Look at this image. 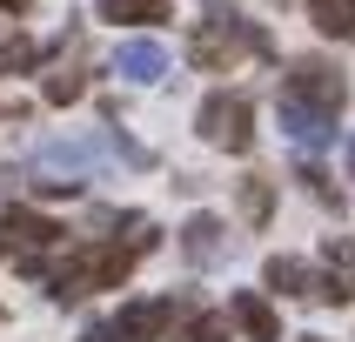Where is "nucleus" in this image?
I'll return each instance as SVG.
<instances>
[{
    "label": "nucleus",
    "mask_w": 355,
    "mask_h": 342,
    "mask_svg": "<svg viewBox=\"0 0 355 342\" xmlns=\"http://www.w3.org/2000/svg\"><path fill=\"white\" fill-rule=\"evenodd\" d=\"M309 20L329 40H342V34H355V0H309Z\"/></svg>",
    "instance_id": "obj_13"
},
{
    "label": "nucleus",
    "mask_w": 355,
    "mask_h": 342,
    "mask_svg": "<svg viewBox=\"0 0 355 342\" xmlns=\"http://www.w3.org/2000/svg\"><path fill=\"white\" fill-rule=\"evenodd\" d=\"M0 255H7V241H0Z\"/></svg>",
    "instance_id": "obj_24"
},
{
    "label": "nucleus",
    "mask_w": 355,
    "mask_h": 342,
    "mask_svg": "<svg viewBox=\"0 0 355 342\" xmlns=\"http://www.w3.org/2000/svg\"><path fill=\"white\" fill-rule=\"evenodd\" d=\"M302 342H322V336H302Z\"/></svg>",
    "instance_id": "obj_23"
},
{
    "label": "nucleus",
    "mask_w": 355,
    "mask_h": 342,
    "mask_svg": "<svg viewBox=\"0 0 355 342\" xmlns=\"http://www.w3.org/2000/svg\"><path fill=\"white\" fill-rule=\"evenodd\" d=\"M188 54H195V67L221 74L235 54H275V40L261 34L255 20H241L235 7H208V14L195 20V40H188Z\"/></svg>",
    "instance_id": "obj_1"
},
{
    "label": "nucleus",
    "mask_w": 355,
    "mask_h": 342,
    "mask_svg": "<svg viewBox=\"0 0 355 342\" xmlns=\"http://www.w3.org/2000/svg\"><path fill=\"white\" fill-rule=\"evenodd\" d=\"M80 342H121V336H114V322H94V329H87Z\"/></svg>",
    "instance_id": "obj_20"
},
{
    "label": "nucleus",
    "mask_w": 355,
    "mask_h": 342,
    "mask_svg": "<svg viewBox=\"0 0 355 342\" xmlns=\"http://www.w3.org/2000/svg\"><path fill=\"white\" fill-rule=\"evenodd\" d=\"M34 161H40V168H54L60 181H80L87 168L107 161V141H101V135H60V141H40Z\"/></svg>",
    "instance_id": "obj_4"
},
{
    "label": "nucleus",
    "mask_w": 355,
    "mask_h": 342,
    "mask_svg": "<svg viewBox=\"0 0 355 342\" xmlns=\"http://www.w3.org/2000/svg\"><path fill=\"white\" fill-rule=\"evenodd\" d=\"M261 275H268V289H282V296H309V289H315V268L295 262V255H268Z\"/></svg>",
    "instance_id": "obj_12"
},
{
    "label": "nucleus",
    "mask_w": 355,
    "mask_h": 342,
    "mask_svg": "<svg viewBox=\"0 0 355 342\" xmlns=\"http://www.w3.org/2000/svg\"><path fill=\"white\" fill-rule=\"evenodd\" d=\"M288 94L322 108V114H336L342 101H349V80H342L336 60H295V67H288Z\"/></svg>",
    "instance_id": "obj_3"
},
{
    "label": "nucleus",
    "mask_w": 355,
    "mask_h": 342,
    "mask_svg": "<svg viewBox=\"0 0 355 342\" xmlns=\"http://www.w3.org/2000/svg\"><path fill=\"white\" fill-rule=\"evenodd\" d=\"M241 215H248V221H268V215H275V188H268L261 175L241 181Z\"/></svg>",
    "instance_id": "obj_16"
},
{
    "label": "nucleus",
    "mask_w": 355,
    "mask_h": 342,
    "mask_svg": "<svg viewBox=\"0 0 355 342\" xmlns=\"http://www.w3.org/2000/svg\"><path fill=\"white\" fill-rule=\"evenodd\" d=\"M87 94V74H74V67H67V74H47V101H54V108H67V101H80Z\"/></svg>",
    "instance_id": "obj_19"
},
{
    "label": "nucleus",
    "mask_w": 355,
    "mask_h": 342,
    "mask_svg": "<svg viewBox=\"0 0 355 342\" xmlns=\"http://www.w3.org/2000/svg\"><path fill=\"white\" fill-rule=\"evenodd\" d=\"M0 7H7V14H20V7H27V0H0Z\"/></svg>",
    "instance_id": "obj_21"
},
{
    "label": "nucleus",
    "mask_w": 355,
    "mask_h": 342,
    "mask_svg": "<svg viewBox=\"0 0 355 342\" xmlns=\"http://www.w3.org/2000/svg\"><path fill=\"white\" fill-rule=\"evenodd\" d=\"M181 322V302L175 296H155V302H128L114 316V336L121 342H168V329Z\"/></svg>",
    "instance_id": "obj_5"
},
{
    "label": "nucleus",
    "mask_w": 355,
    "mask_h": 342,
    "mask_svg": "<svg viewBox=\"0 0 355 342\" xmlns=\"http://www.w3.org/2000/svg\"><path fill=\"white\" fill-rule=\"evenodd\" d=\"M349 175H355V141H349Z\"/></svg>",
    "instance_id": "obj_22"
},
{
    "label": "nucleus",
    "mask_w": 355,
    "mask_h": 342,
    "mask_svg": "<svg viewBox=\"0 0 355 342\" xmlns=\"http://www.w3.org/2000/svg\"><path fill=\"white\" fill-rule=\"evenodd\" d=\"M322 262H329V275H315V296L322 302H349L355 296V241L349 235H329Z\"/></svg>",
    "instance_id": "obj_7"
},
{
    "label": "nucleus",
    "mask_w": 355,
    "mask_h": 342,
    "mask_svg": "<svg viewBox=\"0 0 355 342\" xmlns=\"http://www.w3.org/2000/svg\"><path fill=\"white\" fill-rule=\"evenodd\" d=\"M221 235H228V228H221L215 215H195L188 228H181V248H188V262H221V255H228V241H221Z\"/></svg>",
    "instance_id": "obj_10"
},
{
    "label": "nucleus",
    "mask_w": 355,
    "mask_h": 342,
    "mask_svg": "<svg viewBox=\"0 0 355 342\" xmlns=\"http://www.w3.org/2000/svg\"><path fill=\"white\" fill-rule=\"evenodd\" d=\"M34 60H40V47H34V40H0V74H20V67H34Z\"/></svg>",
    "instance_id": "obj_18"
},
{
    "label": "nucleus",
    "mask_w": 355,
    "mask_h": 342,
    "mask_svg": "<svg viewBox=\"0 0 355 342\" xmlns=\"http://www.w3.org/2000/svg\"><path fill=\"white\" fill-rule=\"evenodd\" d=\"M282 128H288V141L309 148V155L336 141V114H322V108H309V101H295V94H282Z\"/></svg>",
    "instance_id": "obj_6"
},
{
    "label": "nucleus",
    "mask_w": 355,
    "mask_h": 342,
    "mask_svg": "<svg viewBox=\"0 0 355 342\" xmlns=\"http://www.w3.org/2000/svg\"><path fill=\"white\" fill-rule=\"evenodd\" d=\"M101 20H168V0H101Z\"/></svg>",
    "instance_id": "obj_15"
},
{
    "label": "nucleus",
    "mask_w": 355,
    "mask_h": 342,
    "mask_svg": "<svg viewBox=\"0 0 355 342\" xmlns=\"http://www.w3.org/2000/svg\"><path fill=\"white\" fill-rule=\"evenodd\" d=\"M295 181H302V188H315V201H322V208H342V195H336V181L322 175V168H315V161H309V155L295 161Z\"/></svg>",
    "instance_id": "obj_17"
},
{
    "label": "nucleus",
    "mask_w": 355,
    "mask_h": 342,
    "mask_svg": "<svg viewBox=\"0 0 355 342\" xmlns=\"http://www.w3.org/2000/svg\"><path fill=\"white\" fill-rule=\"evenodd\" d=\"M0 228H7V235H14L20 248H54V241L67 235V228H60V221H47V215H34V208H7V215H0Z\"/></svg>",
    "instance_id": "obj_9"
},
{
    "label": "nucleus",
    "mask_w": 355,
    "mask_h": 342,
    "mask_svg": "<svg viewBox=\"0 0 355 342\" xmlns=\"http://www.w3.org/2000/svg\"><path fill=\"white\" fill-rule=\"evenodd\" d=\"M168 342H228V322L221 316H181L168 329Z\"/></svg>",
    "instance_id": "obj_14"
},
{
    "label": "nucleus",
    "mask_w": 355,
    "mask_h": 342,
    "mask_svg": "<svg viewBox=\"0 0 355 342\" xmlns=\"http://www.w3.org/2000/svg\"><path fill=\"white\" fill-rule=\"evenodd\" d=\"M195 128H201V141H208V148H221V155H248V148H255V101L221 87V94L201 101Z\"/></svg>",
    "instance_id": "obj_2"
},
{
    "label": "nucleus",
    "mask_w": 355,
    "mask_h": 342,
    "mask_svg": "<svg viewBox=\"0 0 355 342\" xmlns=\"http://www.w3.org/2000/svg\"><path fill=\"white\" fill-rule=\"evenodd\" d=\"M235 322H241V329H248L255 342H275V336H282V316H275V309H268L261 296H248V289L235 296Z\"/></svg>",
    "instance_id": "obj_11"
},
{
    "label": "nucleus",
    "mask_w": 355,
    "mask_h": 342,
    "mask_svg": "<svg viewBox=\"0 0 355 342\" xmlns=\"http://www.w3.org/2000/svg\"><path fill=\"white\" fill-rule=\"evenodd\" d=\"M114 74H128V80L148 87V80L168 74V47H161V40H121L114 47Z\"/></svg>",
    "instance_id": "obj_8"
}]
</instances>
